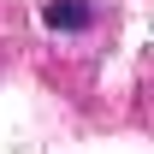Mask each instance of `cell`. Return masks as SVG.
<instances>
[{
    "instance_id": "6da1fadb",
    "label": "cell",
    "mask_w": 154,
    "mask_h": 154,
    "mask_svg": "<svg viewBox=\"0 0 154 154\" xmlns=\"http://www.w3.org/2000/svg\"><path fill=\"white\" fill-rule=\"evenodd\" d=\"M42 24L48 30H89L95 24V6L89 0H48L42 6Z\"/></svg>"
}]
</instances>
